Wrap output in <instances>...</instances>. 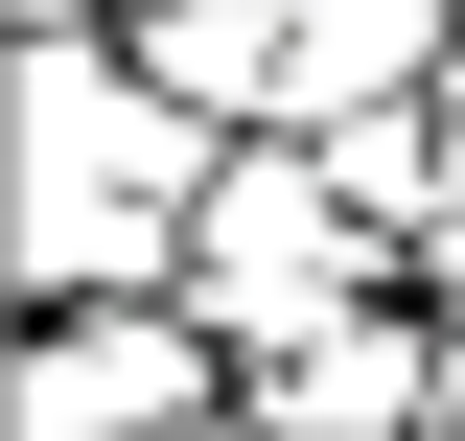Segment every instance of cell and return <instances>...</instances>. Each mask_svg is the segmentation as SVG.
<instances>
[{
	"instance_id": "cell-6",
	"label": "cell",
	"mask_w": 465,
	"mask_h": 441,
	"mask_svg": "<svg viewBox=\"0 0 465 441\" xmlns=\"http://www.w3.org/2000/svg\"><path fill=\"white\" fill-rule=\"evenodd\" d=\"M116 24H140V70H163L186 116H232V140H256L280 70H302V0H116Z\"/></svg>"
},
{
	"instance_id": "cell-9",
	"label": "cell",
	"mask_w": 465,
	"mask_h": 441,
	"mask_svg": "<svg viewBox=\"0 0 465 441\" xmlns=\"http://www.w3.org/2000/svg\"><path fill=\"white\" fill-rule=\"evenodd\" d=\"M442 441H465V302H442Z\"/></svg>"
},
{
	"instance_id": "cell-1",
	"label": "cell",
	"mask_w": 465,
	"mask_h": 441,
	"mask_svg": "<svg viewBox=\"0 0 465 441\" xmlns=\"http://www.w3.org/2000/svg\"><path fill=\"white\" fill-rule=\"evenodd\" d=\"M232 116H186L140 70V24H47L24 47V186H0V279L24 302H116V279H186Z\"/></svg>"
},
{
	"instance_id": "cell-2",
	"label": "cell",
	"mask_w": 465,
	"mask_h": 441,
	"mask_svg": "<svg viewBox=\"0 0 465 441\" xmlns=\"http://www.w3.org/2000/svg\"><path fill=\"white\" fill-rule=\"evenodd\" d=\"M372 279H396V232L349 210V163L302 140V116H256V140L210 163V210H186V302L232 326V372H256L280 326H326V302H372Z\"/></svg>"
},
{
	"instance_id": "cell-7",
	"label": "cell",
	"mask_w": 465,
	"mask_h": 441,
	"mask_svg": "<svg viewBox=\"0 0 465 441\" xmlns=\"http://www.w3.org/2000/svg\"><path fill=\"white\" fill-rule=\"evenodd\" d=\"M465 140V116H442ZM419 302H465V163H442V210H419Z\"/></svg>"
},
{
	"instance_id": "cell-4",
	"label": "cell",
	"mask_w": 465,
	"mask_h": 441,
	"mask_svg": "<svg viewBox=\"0 0 465 441\" xmlns=\"http://www.w3.org/2000/svg\"><path fill=\"white\" fill-rule=\"evenodd\" d=\"M232 395H256V441H442V302H419V279H372V302L280 326Z\"/></svg>"
},
{
	"instance_id": "cell-5",
	"label": "cell",
	"mask_w": 465,
	"mask_h": 441,
	"mask_svg": "<svg viewBox=\"0 0 465 441\" xmlns=\"http://www.w3.org/2000/svg\"><path fill=\"white\" fill-rule=\"evenodd\" d=\"M442 70H465V0H302L280 116H396V93H442Z\"/></svg>"
},
{
	"instance_id": "cell-8",
	"label": "cell",
	"mask_w": 465,
	"mask_h": 441,
	"mask_svg": "<svg viewBox=\"0 0 465 441\" xmlns=\"http://www.w3.org/2000/svg\"><path fill=\"white\" fill-rule=\"evenodd\" d=\"M163 441H256V395H210V418H163Z\"/></svg>"
},
{
	"instance_id": "cell-3",
	"label": "cell",
	"mask_w": 465,
	"mask_h": 441,
	"mask_svg": "<svg viewBox=\"0 0 465 441\" xmlns=\"http://www.w3.org/2000/svg\"><path fill=\"white\" fill-rule=\"evenodd\" d=\"M232 395V326L186 302V279H116V302H24V395L0 418L24 441H163Z\"/></svg>"
}]
</instances>
